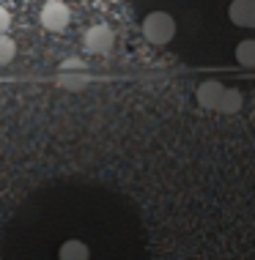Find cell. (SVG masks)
I'll return each mask as SVG.
<instances>
[{"instance_id":"cell-1","label":"cell","mask_w":255,"mask_h":260,"mask_svg":"<svg viewBox=\"0 0 255 260\" xmlns=\"http://www.w3.org/2000/svg\"><path fill=\"white\" fill-rule=\"evenodd\" d=\"M197 102L206 110H217V112H236L242 107V93L233 88H225L222 82L209 80L197 88Z\"/></svg>"},{"instance_id":"cell-2","label":"cell","mask_w":255,"mask_h":260,"mask_svg":"<svg viewBox=\"0 0 255 260\" xmlns=\"http://www.w3.org/2000/svg\"><path fill=\"white\" fill-rule=\"evenodd\" d=\"M173 33H176V22L165 11H151L143 19V36H146V41H151V44H157V47L167 44V41L173 39Z\"/></svg>"},{"instance_id":"cell-3","label":"cell","mask_w":255,"mask_h":260,"mask_svg":"<svg viewBox=\"0 0 255 260\" xmlns=\"http://www.w3.org/2000/svg\"><path fill=\"white\" fill-rule=\"evenodd\" d=\"M69 19H72V11H69V6L61 3V0H49V3H44V9H41V27L49 33L66 30Z\"/></svg>"},{"instance_id":"cell-4","label":"cell","mask_w":255,"mask_h":260,"mask_svg":"<svg viewBox=\"0 0 255 260\" xmlns=\"http://www.w3.org/2000/svg\"><path fill=\"white\" fill-rule=\"evenodd\" d=\"M112 44H116V33H112V27L94 25V27L85 30V50H88V52L104 55V52L112 50Z\"/></svg>"},{"instance_id":"cell-5","label":"cell","mask_w":255,"mask_h":260,"mask_svg":"<svg viewBox=\"0 0 255 260\" xmlns=\"http://www.w3.org/2000/svg\"><path fill=\"white\" fill-rule=\"evenodd\" d=\"M228 17L239 27H255V0H233Z\"/></svg>"},{"instance_id":"cell-6","label":"cell","mask_w":255,"mask_h":260,"mask_svg":"<svg viewBox=\"0 0 255 260\" xmlns=\"http://www.w3.org/2000/svg\"><path fill=\"white\" fill-rule=\"evenodd\" d=\"M88 257H91L88 247H85L82 241H77V238L63 241L61 249H58V260H88Z\"/></svg>"},{"instance_id":"cell-7","label":"cell","mask_w":255,"mask_h":260,"mask_svg":"<svg viewBox=\"0 0 255 260\" xmlns=\"http://www.w3.org/2000/svg\"><path fill=\"white\" fill-rule=\"evenodd\" d=\"M236 60H239V66H247V69L255 66V41L252 39H247L236 47Z\"/></svg>"},{"instance_id":"cell-8","label":"cell","mask_w":255,"mask_h":260,"mask_svg":"<svg viewBox=\"0 0 255 260\" xmlns=\"http://www.w3.org/2000/svg\"><path fill=\"white\" fill-rule=\"evenodd\" d=\"M14 55H17V44H14V39L9 36V33H0V66L11 63Z\"/></svg>"},{"instance_id":"cell-9","label":"cell","mask_w":255,"mask_h":260,"mask_svg":"<svg viewBox=\"0 0 255 260\" xmlns=\"http://www.w3.org/2000/svg\"><path fill=\"white\" fill-rule=\"evenodd\" d=\"M9 25H11V14L3 9V6H0V33H6L9 30Z\"/></svg>"}]
</instances>
